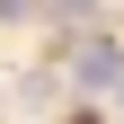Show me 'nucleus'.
<instances>
[{
  "label": "nucleus",
  "instance_id": "obj_1",
  "mask_svg": "<svg viewBox=\"0 0 124 124\" xmlns=\"http://www.w3.org/2000/svg\"><path fill=\"white\" fill-rule=\"evenodd\" d=\"M71 80L89 98H124V44H80L71 53Z\"/></svg>",
  "mask_w": 124,
  "mask_h": 124
},
{
  "label": "nucleus",
  "instance_id": "obj_2",
  "mask_svg": "<svg viewBox=\"0 0 124 124\" xmlns=\"http://www.w3.org/2000/svg\"><path fill=\"white\" fill-rule=\"evenodd\" d=\"M44 9H53V18H71V27H80L89 9H98V0H44Z\"/></svg>",
  "mask_w": 124,
  "mask_h": 124
},
{
  "label": "nucleus",
  "instance_id": "obj_3",
  "mask_svg": "<svg viewBox=\"0 0 124 124\" xmlns=\"http://www.w3.org/2000/svg\"><path fill=\"white\" fill-rule=\"evenodd\" d=\"M71 124H106V115H71Z\"/></svg>",
  "mask_w": 124,
  "mask_h": 124
}]
</instances>
